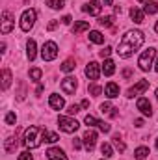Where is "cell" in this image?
<instances>
[{"label": "cell", "mask_w": 158, "mask_h": 160, "mask_svg": "<svg viewBox=\"0 0 158 160\" xmlns=\"http://www.w3.org/2000/svg\"><path fill=\"white\" fill-rule=\"evenodd\" d=\"M143 41H145L143 32H140V30H130V32H126V34L123 36L121 43H119L117 54L121 58H130V56L143 45Z\"/></svg>", "instance_id": "cell-1"}, {"label": "cell", "mask_w": 158, "mask_h": 160, "mask_svg": "<svg viewBox=\"0 0 158 160\" xmlns=\"http://www.w3.org/2000/svg\"><path fill=\"white\" fill-rule=\"evenodd\" d=\"M43 134H45V128H41V127H28L24 130V145L28 149L39 147L41 142H43Z\"/></svg>", "instance_id": "cell-2"}, {"label": "cell", "mask_w": 158, "mask_h": 160, "mask_svg": "<svg viewBox=\"0 0 158 160\" xmlns=\"http://www.w3.org/2000/svg\"><path fill=\"white\" fill-rule=\"evenodd\" d=\"M36 17H37L36 9H26L21 15V30L22 32H30L34 28V24H36Z\"/></svg>", "instance_id": "cell-3"}, {"label": "cell", "mask_w": 158, "mask_h": 160, "mask_svg": "<svg viewBox=\"0 0 158 160\" xmlns=\"http://www.w3.org/2000/svg\"><path fill=\"white\" fill-rule=\"evenodd\" d=\"M155 56H156V48H147V50H143L141 56H140V60H138L140 69H141V71H149L151 65H153Z\"/></svg>", "instance_id": "cell-4"}, {"label": "cell", "mask_w": 158, "mask_h": 160, "mask_svg": "<svg viewBox=\"0 0 158 160\" xmlns=\"http://www.w3.org/2000/svg\"><path fill=\"white\" fill-rule=\"evenodd\" d=\"M58 125H60V130H63V132H67V134L77 132L78 127H80L78 121L73 119V118H67V116H60V118H58Z\"/></svg>", "instance_id": "cell-5"}, {"label": "cell", "mask_w": 158, "mask_h": 160, "mask_svg": "<svg viewBox=\"0 0 158 160\" xmlns=\"http://www.w3.org/2000/svg\"><path fill=\"white\" fill-rule=\"evenodd\" d=\"M56 56H58V45L54 41H47L43 45V48H41V58L45 62H52Z\"/></svg>", "instance_id": "cell-6"}, {"label": "cell", "mask_w": 158, "mask_h": 160, "mask_svg": "<svg viewBox=\"0 0 158 160\" xmlns=\"http://www.w3.org/2000/svg\"><path fill=\"white\" fill-rule=\"evenodd\" d=\"M147 88H149V80H140L138 84H134V86L126 91V97L132 99V97H136V95H141L143 91H147Z\"/></svg>", "instance_id": "cell-7"}, {"label": "cell", "mask_w": 158, "mask_h": 160, "mask_svg": "<svg viewBox=\"0 0 158 160\" xmlns=\"http://www.w3.org/2000/svg\"><path fill=\"white\" fill-rule=\"evenodd\" d=\"M13 26H15V21H13V15L9 13V11H4L2 13V34H9L11 30H13Z\"/></svg>", "instance_id": "cell-8"}, {"label": "cell", "mask_w": 158, "mask_h": 160, "mask_svg": "<svg viewBox=\"0 0 158 160\" xmlns=\"http://www.w3.org/2000/svg\"><path fill=\"white\" fill-rule=\"evenodd\" d=\"M82 142H84V145H86L87 151H93L95 149V143H97V132L91 130V128H87L86 134H84V138H82Z\"/></svg>", "instance_id": "cell-9"}, {"label": "cell", "mask_w": 158, "mask_h": 160, "mask_svg": "<svg viewBox=\"0 0 158 160\" xmlns=\"http://www.w3.org/2000/svg\"><path fill=\"white\" fill-rule=\"evenodd\" d=\"M136 106H138V110H140L143 116H147V118H151V116H153V106H151L149 99L140 97V99H138V102H136Z\"/></svg>", "instance_id": "cell-10"}, {"label": "cell", "mask_w": 158, "mask_h": 160, "mask_svg": "<svg viewBox=\"0 0 158 160\" xmlns=\"http://www.w3.org/2000/svg\"><path fill=\"white\" fill-rule=\"evenodd\" d=\"M86 77L89 80H97L99 77H101V69H99V63L97 62H89L87 65H86Z\"/></svg>", "instance_id": "cell-11"}, {"label": "cell", "mask_w": 158, "mask_h": 160, "mask_svg": "<svg viewBox=\"0 0 158 160\" xmlns=\"http://www.w3.org/2000/svg\"><path fill=\"white\" fill-rule=\"evenodd\" d=\"M77 88H78L77 78H73V77H67V78L62 80V89H63L67 95H73V93L77 91Z\"/></svg>", "instance_id": "cell-12"}, {"label": "cell", "mask_w": 158, "mask_h": 160, "mask_svg": "<svg viewBox=\"0 0 158 160\" xmlns=\"http://www.w3.org/2000/svg\"><path fill=\"white\" fill-rule=\"evenodd\" d=\"M101 9H102V6H101L99 0H89V2L82 8V11H86V13H89V15H99Z\"/></svg>", "instance_id": "cell-13"}, {"label": "cell", "mask_w": 158, "mask_h": 160, "mask_svg": "<svg viewBox=\"0 0 158 160\" xmlns=\"http://www.w3.org/2000/svg\"><path fill=\"white\" fill-rule=\"evenodd\" d=\"M47 158L48 160H67V155H65V151L60 149V147H50V149L47 151Z\"/></svg>", "instance_id": "cell-14"}, {"label": "cell", "mask_w": 158, "mask_h": 160, "mask_svg": "<svg viewBox=\"0 0 158 160\" xmlns=\"http://www.w3.org/2000/svg\"><path fill=\"white\" fill-rule=\"evenodd\" d=\"M48 104H50V108H52V110H62V108L65 106V101H63V97H60V95L52 93V95L48 97Z\"/></svg>", "instance_id": "cell-15"}, {"label": "cell", "mask_w": 158, "mask_h": 160, "mask_svg": "<svg viewBox=\"0 0 158 160\" xmlns=\"http://www.w3.org/2000/svg\"><path fill=\"white\" fill-rule=\"evenodd\" d=\"M130 19H132L136 24H141V22L145 21V11L140 9V8H132V9H130Z\"/></svg>", "instance_id": "cell-16"}, {"label": "cell", "mask_w": 158, "mask_h": 160, "mask_svg": "<svg viewBox=\"0 0 158 160\" xmlns=\"http://www.w3.org/2000/svg\"><path fill=\"white\" fill-rule=\"evenodd\" d=\"M104 93H106L108 99H116V97H119V86L116 82H108L106 88H104Z\"/></svg>", "instance_id": "cell-17"}, {"label": "cell", "mask_w": 158, "mask_h": 160, "mask_svg": "<svg viewBox=\"0 0 158 160\" xmlns=\"http://www.w3.org/2000/svg\"><path fill=\"white\" fill-rule=\"evenodd\" d=\"M26 56H28L30 62H34L36 56H37V48H36V41L34 39H28V43H26Z\"/></svg>", "instance_id": "cell-18"}, {"label": "cell", "mask_w": 158, "mask_h": 160, "mask_svg": "<svg viewBox=\"0 0 158 160\" xmlns=\"http://www.w3.org/2000/svg\"><path fill=\"white\" fill-rule=\"evenodd\" d=\"M102 73L106 75V77H112L114 73H116V63H114V60H104V63H102Z\"/></svg>", "instance_id": "cell-19"}, {"label": "cell", "mask_w": 158, "mask_h": 160, "mask_svg": "<svg viewBox=\"0 0 158 160\" xmlns=\"http://www.w3.org/2000/svg\"><path fill=\"white\" fill-rule=\"evenodd\" d=\"M116 110H117V108H114L110 102H102V104H101V112L106 114V116H110V118H116V116H117Z\"/></svg>", "instance_id": "cell-20"}, {"label": "cell", "mask_w": 158, "mask_h": 160, "mask_svg": "<svg viewBox=\"0 0 158 160\" xmlns=\"http://www.w3.org/2000/svg\"><path fill=\"white\" fill-rule=\"evenodd\" d=\"M4 149H6V153H13V151L17 149V138L9 136V138L4 142Z\"/></svg>", "instance_id": "cell-21"}, {"label": "cell", "mask_w": 158, "mask_h": 160, "mask_svg": "<svg viewBox=\"0 0 158 160\" xmlns=\"http://www.w3.org/2000/svg\"><path fill=\"white\" fill-rule=\"evenodd\" d=\"M86 30H89V22H87V21H78V22H75V26H73V34H82V32H86Z\"/></svg>", "instance_id": "cell-22"}, {"label": "cell", "mask_w": 158, "mask_h": 160, "mask_svg": "<svg viewBox=\"0 0 158 160\" xmlns=\"http://www.w3.org/2000/svg\"><path fill=\"white\" fill-rule=\"evenodd\" d=\"M89 41L95 43V45H102V43H104V36H102L101 32H97V30H91V32H89Z\"/></svg>", "instance_id": "cell-23"}, {"label": "cell", "mask_w": 158, "mask_h": 160, "mask_svg": "<svg viewBox=\"0 0 158 160\" xmlns=\"http://www.w3.org/2000/svg\"><path fill=\"white\" fill-rule=\"evenodd\" d=\"M9 86H11V71L4 69L2 71V89H7Z\"/></svg>", "instance_id": "cell-24"}, {"label": "cell", "mask_w": 158, "mask_h": 160, "mask_svg": "<svg viewBox=\"0 0 158 160\" xmlns=\"http://www.w3.org/2000/svg\"><path fill=\"white\" fill-rule=\"evenodd\" d=\"M134 157H136V160H145L149 157V147H138L134 151Z\"/></svg>", "instance_id": "cell-25"}, {"label": "cell", "mask_w": 158, "mask_h": 160, "mask_svg": "<svg viewBox=\"0 0 158 160\" xmlns=\"http://www.w3.org/2000/svg\"><path fill=\"white\" fill-rule=\"evenodd\" d=\"M60 138H58V134L56 132H48V130H45V134H43V142H47V143H56Z\"/></svg>", "instance_id": "cell-26"}, {"label": "cell", "mask_w": 158, "mask_h": 160, "mask_svg": "<svg viewBox=\"0 0 158 160\" xmlns=\"http://www.w3.org/2000/svg\"><path fill=\"white\" fill-rule=\"evenodd\" d=\"M143 11H145V13H149V15L156 13V11H158V4H156V2H153V0H151V2H145Z\"/></svg>", "instance_id": "cell-27"}, {"label": "cell", "mask_w": 158, "mask_h": 160, "mask_svg": "<svg viewBox=\"0 0 158 160\" xmlns=\"http://www.w3.org/2000/svg\"><path fill=\"white\" fill-rule=\"evenodd\" d=\"M75 67H77V65H75V60H65L60 69H62L63 73H71V71H75Z\"/></svg>", "instance_id": "cell-28"}, {"label": "cell", "mask_w": 158, "mask_h": 160, "mask_svg": "<svg viewBox=\"0 0 158 160\" xmlns=\"http://www.w3.org/2000/svg\"><path fill=\"white\" fill-rule=\"evenodd\" d=\"M99 24H101V26H104V28L112 26V24H114V15H106V17H101V19H99Z\"/></svg>", "instance_id": "cell-29"}, {"label": "cell", "mask_w": 158, "mask_h": 160, "mask_svg": "<svg viewBox=\"0 0 158 160\" xmlns=\"http://www.w3.org/2000/svg\"><path fill=\"white\" fill-rule=\"evenodd\" d=\"M101 153L104 155V158L114 157V151H112V145H110V143H102V145H101Z\"/></svg>", "instance_id": "cell-30"}, {"label": "cell", "mask_w": 158, "mask_h": 160, "mask_svg": "<svg viewBox=\"0 0 158 160\" xmlns=\"http://www.w3.org/2000/svg\"><path fill=\"white\" fill-rule=\"evenodd\" d=\"M48 6L52 9H62L65 6V0H48Z\"/></svg>", "instance_id": "cell-31"}, {"label": "cell", "mask_w": 158, "mask_h": 160, "mask_svg": "<svg viewBox=\"0 0 158 160\" xmlns=\"http://www.w3.org/2000/svg\"><path fill=\"white\" fill-rule=\"evenodd\" d=\"M114 145H116V149H117V151H121V153L126 149V145L121 142V138H119V136H114Z\"/></svg>", "instance_id": "cell-32"}, {"label": "cell", "mask_w": 158, "mask_h": 160, "mask_svg": "<svg viewBox=\"0 0 158 160\" xmlns=\"http://www.w3.org/2000/svg\"><path fill=\"white\" fill-rule=\"evenodd\" d=\"M89 93H91L93 97H99V95L102 93V88H101V86H95V84H91V86H89Z\"/></svg>", "instance_id": "cell-33"}, {"label": "cell", "mask_w": 158, "mask_h": 160, "mask_svg": "<svg viewBox=\"0 0 158 160\" xmlns=\"http://www.w3.org/2000/svg\"><path fill=\"white\" fill-rule=\"evenodd\" d=\"M4 121H6V125H15L17 116H15L13 112H7V114H6V118H4Z\"/></svg>", "instance_id": "cell-34"}, {"label": "cell", "mask_w": 158, "mask_h": 160, "mask_svg": "<svg viewBox=\"0 0 158 160\" xmlns=\"http://www.w3.org/2000/svg\"><path fill=\"white\" fill-rule=\"evenodd\" d=\"M84 123H86V125H89V127H95V125H99V119H97V118H93V116H86Z\"/></svg>", "instance_id": "cell-35"}, {"label": "cell", "mask_w": 158, "mask_h": 160, "mask_svg": "<svg viewBox=\"0 0 158 160\" xmlns=\"http://www.w3.org/2000/svg\"><path fill=\"white\" fill-rule=\"evenodd\" d=\"M80 108H82V106H78V104H71V106L67 108V114H69V116H75V114L80 112Z\"/></svg>", "instance_id": "cell-36"}, {"label": "cell", "mask_w": 158, "mask_h": 160, "mask_svg": "<svg viewBox=\"0 0 158 160\" xmlns=\"http://www.w3.org/2000/svg\"><path fill=\"white\" fill-rule=\"evenodd\" d=\"M41 75H43L41 69H32V71H30V78L32 80H41Z\"/></svg>", "instance_id": "cell-37"}, {"label": "cell", "mask_w": 158, "mask_h": 160, "mask_svg": "<svg viewBox=\"0 0 158 160\" xmlns=\"http://www.w3.org/2000/svg\"><path fill=\"white\" fill-rule=\"evenodd\" d=\"M97 127H99L104 134H106V132H110V128H112V127H110L108 123H104V121H99V125H97Z\"/></svg>", "instance_id": "cell-38"}, {"label": "cell", "mask_w": 158, "mask_h": 160, "mask_svg": "<svg viewBox=\"0 0 158 160\" xmlns=\"http://www.w3.org/2000/svg\"><path fill=\"white\" fill-rule=\"evenodd\" d=\"M112 54V47H104L102 50H101V58H108Z\"/></svg>", "instance_id": "cell-39"}, {"label": "cell", "mask_w": 158, "mask_h": 160, "mask_svg": "<svg viewBox=\"0 0 158 160\" xmlns=\"http://www.w3.org/2000/svg\"><path fill=\"white\" fill-rule=\"evenodd\" d=\"M19 160H34V158H32L30 151H22V153L19 155Z\"/></svg>", "instance_id": "cell-40"}, {"label": "cell", "mask_w": 158, "mask_h": 160, "mask_svg": "<svg viewBox=\"0 0 158 160\" xmlns=\"http://www.w3.org/2000/svg\"><path fill=\"white\" fill-rule=\"evenodd\" d=\"M73 147H75V149H80V147H82V140L75 138V142H73Z\"/></svg>", "instance_id": "cell-41"}, {"label": "cell", "mask_w": 158, "mask_h": 160, "mask_svg": "<svg viewBox=\"0 0 158 160\" xmlns=\"http://www.w3.org/2000/svg\"><path fill=\"white\" fill-rule=\"evenodd\" d=\"M56 26H58V21H50V22H48V26H47V30H54Z\"/></svg>", "instance_id": "cell-42"}, {"label": "cell", "mask_w": 158, "mask_h": 160, "mask_svg": "<svg viewBox=\"0 0 158 160\" xmlns=\"http://www.w3.org/2000/svg\"><path fill=\"white\" fill-rule=\"evenodd\" d=\"M123 77H125V78H130V77H132V71H130V69H125V71H123Z\"/></svg>", "instance_id": "cell-43"}, {"label": "cell", "mask_w": 158, "mask_h": 160, "mask_svg": "<svg viewBox=\"0 0 158 160\" xmlns=\"http://www.w3.org/2000/svg\"><path fill=\"white\" fill-rule=\"evenodd\" d=\"M62 22H63V24H71V17H69V15H65V17L62 19Z\"/></svg>", "instance_id": "cell-44"}, {"label": "cell", "mask_w": 158, "mask_h": 160, "mask_svg": "<svg viewBox=\"0 0 158 160\" xmlns=\"http://www.w3.org/2000/svg\"><path fill=\"white\" fill-rule=\"evenodd\" d=\"M80 106H82V108H87V106H89V101H87V99H84V101L80 102Z\"/></svg>", "instance_id": "cell-45"}, {"label": "cell", "mask_w": 158, "mask_h": 160, "mask_svg": "<svg viewBox=\"0 0 158 160\" xmlns=\"http://www.w3.org/2000/svg\"><path fill=\"white\" fill-rule=\"evenodd\" d=\"M134 125H136V127H143V119H136Z\"/></svg>", "instance_id": "cell-46"}, {"label": "cell", "mask_w": 158, "mask_h": 160, "mask_svg": "<svg viewBox=\"0 0 158 160\" xmlns=\"http://www.w3.org/2000/svg\"><path fill=\"white\" fill-rule=\"evenodd\" d=\"M104 4H106V6H112V4H114V0H104Z\"/></svg>", "instance_id": "cell-47"}, {"label": "cell", "mask_w": 158, "mask_h": 160, "mask_svg": "<svg viewBox=\"0 0 158 160\" xmlns=\"http://www.w3.org/2000/svg\"><path fill=\"white\" fill-rule=\"evenodd\" d=\"M155 71L158 73V60H156V63H155Z\"/></svg>", "instance_id": "cell-48"}, {"label": "cell", "mask_w": 158, "mask_h": 160, "mask_svg": "<svg viewBox=\"0 0 158 160\" xmlns=\"http://www.w3.org/2000/svg\"><path fill=\"white\" fill-rule=\"evenodd\" d=\"M155 32L158 34V21H156V24H155Z\"/></svg>", "instance_id": "cell-49"}, {"label": "cell", "mask_w": 158, "mask_h": 160, "mask_svg": "<svg viewBox=\"0 0 158 160\" xmlns=\"http://www.w3.org/2000/svg\"><path fill=\"white\" fill-rule=\"evenodd\" d=\"M140 2H143V4H145V2H151V0H140Z\"/></svg>", "instance_id": "cell-50"}, {"label": "cell", "mask_w": 158, "mask_h": 160, "mask_svg": "<svg viewBox=\"0 0 158 160\" xmlns=\"http://www.w3.org/2000/svg\"><path fill=\"white\" fill-rule=\"evenodd\" d=\"M156 99H158V89H156Z\"/></svg>", "instance_id": "cell-51"}, {"label": "cell", "mask_w": 158, "mask_h": 160, "mask_svg": "<svg viewBox=\"0 0 158 160\" xmlns=\"http://www.w3.org/2000/svg\"><path fill=\"white\" fill-rule=\"evenodd\" d=\"M156 149H158V140H156Z\"/></svg>", "instance_id": "cell-52"}]
</instances>
